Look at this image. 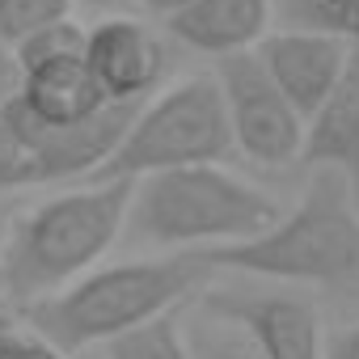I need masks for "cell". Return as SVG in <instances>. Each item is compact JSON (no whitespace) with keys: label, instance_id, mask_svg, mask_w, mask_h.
Wrapping results in <instances>:
<instances>
[{"label":"cell","instance_id":"obj_19","mask_svg":"<svg viewBox=\"0 0 359 359\" xmlns=\"http://www.w3.org/2000/svg\"><path fill=\"white\" fill-rule=\"evenodd\" d=\"M0 359H68L47 338H39L18 313L0 309Z\"/></svg>","mask_w":359,"mask_h":359},{"label":"cell","instance_id":"obj_15","mask_svg":"<svg viewBox=\"0 0 359 359\" xmlns=\"http://www.w3.org/2000/svg\"><path fill=\"white\" fill-rule=\"evenodd\" d=\"M64 18H72V0H0V43L13 51L26 34Z\"/></svg>","mask_w":359,"mask_h":359},{"label":"cell","instance_id":"obj_20","mask_svg":"<svg viewBox=\"0 0 359 359\" xmlns=\"http://www.w3.org/2000/svg\"><path fill=\"white\" fill-rule=\"evenodd\" d=\"M18 81H22V72H18V60H13V51L0 43V106H5L13 93H18Z\"/></svg>","mask_w":359,"mask_h":359},{"label":"cell","instance_id":"obj_10","mask_svg":"<svg viewBox=\"0 0 359 359\" xmlns=\"http://www.w3.org/2000/svg\"><path fill=\"white\" fill-rule=\"evenodd\" d=\"M300 161L309 169H334L346 177V187L359 208V43L346 51V68L317 114L304 123Z\"/></svg>","mask_w":359,"mask_h":359},{"label":"cell","instance_id":"obj_23","mask_svg":"<svg viewBox=\"0 0 359 359\" xmlns=\"http://www.w3.org/2000/svg\"><path fill=\"white\" fill-rule=\"evenodd\" d=\"M9 224H13V220H9V212L0 208V250H5V241H9Z\"/></svg>","mask_w":359,"mask_h":359},{"label":"cell","instance_id":"obj_7","mask_svg":"<svg viewBox=\"0 0 359 359\" xmlns=\"http://www.w3.org/2000/svg\"><path fill=\"white\" fill-rule=\"evenodd\" d=\"M203 313L233 321L258 359H325L317 309L292 292H203Z\"/></svg>","mask_w":359,"mask_h":359},{"label":"cell","instance_id":"obj_3","mask_svg":"<svg viewBox=\"0 0 359 359\" xmlns=\"http://www.w3.org/2000/svg\"><path fill=\"white\" fill-rule=\"evenodd\" d=\"M279 216L266 191L224 165H182L135 177L123 233L173 250H220L258 237Z\"/></svg>","mask_w":359,"mask_h":359},{"label":"cell","instance_id":"obj_12","mask_svg":"<svg viewBox=\"0 0 359 359\" xmlns=\"http://www.w3.org/2000/svg\"><path fill=\"white\" fill-rule=\"evenodd\" d=\"M18 102L47 127H76V123H89L93 114H102L110 106L102 85L85 68V55L55 60V64L22 72Z\"/></svg>","mask_w":359,"mask_h":359},{"label":"cell","instance_id":"obj_2","mask_svg":"<svg viewBox=\"0 0 359 359\" xmlns=\"http://www.w3.org/2000/svg\"><path fill=\"white\" fill-rule=\"evenodd\" d=\"M131 182H85L81 191L55 195L9 224L0 250V292L13 309H30L81 275L118 241L127 224Z\"/></svg>","mask_w":359,"mask_h":359},{"label":"cell","instance_id":"obj_14","mask_svg":"<svg viewBox=\"0 0 359 359\" xmlns=\"http://www.w3.org/2000/svg\"><path fill=\"white\" fill-rule=\"evenodd\" d=\"M85 26H76V18H64V22H51L34 34H26L18 47H13V60H18V72H30V68H43V64H55V60H72V55H85Z\"/></svg>","mask_w":359,"mask_h":359},{"label":"cell","instance_id":"obj_11","mask_svg":"<svg viewBox=\"0 0 359 359\" xmlns=\"http://www.w3.org/2000/svg\"><path fill=\"white\" fill-rule=\"evenodd\" d=\"M271 0H191L182 13H173L165 30L203 55H241L254 51L271 30Z\"/></svg>","mask_w":359,"mask_h":359},{"label":"cell","instance_id":"obj_5","mask_svg":"<svg viewBox=\"0 0 359 359\" xmlns=\"http://www.w3.org/2000/svg\"><path fill=\"white\" fill-rule=\"evenodd\" d=\"M233 152V131L216 76L195 72L173 81L161 97L140 106L114 152L85 182H135L144 173L182 169V165H220Z\"/></svg>","mask_w":359,"mask_h":359},{"label":"cell","instance_id":"obj_8","mask_svg":"<svg viewBox=\"0 0 359 359\" xmlns=\"http://www.w3.org/2000/svg\"><path fill=\"white\" fill-rule=\"evenodd\" d=\"M346 51H351L346 39L325 34V30H304V26L275 30V34H266L254 47L262 72L275 81V89L283 93V102L304 123L317 114V106L338 85V76L346 68Z\"/></svg>","mask_w":359,"mask_h":359},{"label":"cell","instance_id":"obj_17","mask_svg":"<svg viewBox=\"0 0 359 359\" xmlns=\"http://www.w3.org/2000/svg\"><path fill=\"white\" fill-rule=\"evenodd\" d=\"M22 187H43L39 156L22 135V127L0 110V191H22Z\"/></svg>","mask_w":359,"mask_h":359},{"label":"cell","instance_id":"obj_13","mask_svg":"<svg viewBox=\"0 0 359 359\" xmlns=\"http://www.w3.org/2000/svg\"><path fill=\"white\" fill-rule=\"evenodd\" d=\"M106 359H191L182 309H169L106 342Z\"/></svg>","mask_w":359,"mask_h":359},{"label":"cell","instance_id":"obj_22","mask_svg":"<svg viewBox=\"0 0 359 359\" xmlns=\"http://www.w3.org/2000/svg\"><path fill=\"white\" fill-rule=\"evenodd\" d=\"M140 5H144L148 13H156V18H165V22H169L173 13H182L191 0H140Z\"/></svg>","mask_w":359,"mask_h":359},{"label":"cell","instance_id":"obj_18","mask_svg":"<svg viewBox=\"0 0 359 359\" xmlns=\"http://www.w3.org/2000/svg\"><path fill=\"white\" fill-rule=\"evenodd\" d=\"M296 26L359 43V0H287Z\"/></svg>","mask_w":359,"mask_h":359},{"label":"cell","instance_id":"obj_4","mask_svg":"<svg viewBox=\"0 0 359 359\" xmlns=\"http://www.w3.org/2000/svg\"><path fill=\"white\" fill-rule=\"evenodd\" d=\"M199 254L212 271H241L275 283H338L359 266V208L342 173L313 169L300 203L271 229Z\"/></svg>","mask_w":359,"mask_h":359},{"label":"cell","instance_id":"obj_21","mask_svg":"<svg viewBox=\"0 0 359 359\" xmlns=\"http://www.w3.org/2000/svg\"><path fill=\"white\" fill-rule=\"evenodd\" d=\"M325 359H359V325L346 330V334H338L334 346L325 351Z\"/></svg>","mask_w":359,"mask_h":359},{"label":"cell","instance_id":"obj_1","mask_svg":"<svg viewBox=\"0 0 359 359\" xmlns=\"http://www.w3.org/2000/svg\"><path fill=\"white\" fill-rule=\"evenodd\" d=\"M212 266L203 262L199 250H182L169 258H144V262H118L81 275L64 292L18 309L22 321L47 338L55 351L68 359L89 346H106L110 338L169 313L182 309L191 296L208 292Z\"/></svg>","mask_w":359,"mask_h":359},{"label":"cell","instance_id":"obj_6","mask_svg":"<svg viewBox=\"0 0 359 359\" xmlns=\"http://www.w3.org/2000/svg\"><path fill=\"white\" fill-rule=\"evenodd\" d=\"M212 76L220 85V97H224L233 148H241L250 161L275 165V169L300 161L304 118L283 102V93L262 72V64H258L254 51L216 60V72Z\"/></svg>","mask_w":359,"mask_h":359},{"label":"cell","instance_id":"obj_9","mask_svg":"<svg viewBox=\"0 0 359 359\" xmlns=\"http://www.w3.org/2000/svg\"><path fill=\"white\" fill-rule=\"evenodd\" d=\"M85 68L106 102H144L165 76V43L131 18H106L85 34Z\"/></svg>","mask_w":359,"mask_h":359},{"label":"cell","instance_id":"obj_24","mask_svg":"<svg viewBox=\"0 0 359 359\" xmlns=\"http://www.w3.org/2000/svg\"><path fill=\"white\" fill-rule=\"evenodd\" d=\"M89 5H102V0H89Z\"/></svg>","mask_w":359,"mask_h":359},{"label":"cell","instance_id":"obj_16","mask_svg":"<svg viewBox=\"0 0 359 359\" xmlns=\"http://www.w3.org/2000/svg\"><path fill=\"white\" fill-rule=\"evenodd\" d=\"M187 346H191V359H258L250 338L233 321L212 317V313H203V321L187 325Z\"/></svg>","mask_w":359,"mask_h":359}]
</instances>
